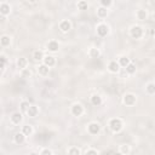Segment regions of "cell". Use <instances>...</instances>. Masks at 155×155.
Masks as SVG:
<instances>
[{"label":"cell","instance_id":"44dd1931","mask_svg":"<svg viewBox=\"0 0 155 155\" xmlns=\"http://www.w3.org/2000/svg\"><path fill=\"white\" fill-rule=\"evenodd\" d=\"M130 63V58H127L126 56H123V57H120V61H119V65H121V67H125Z\"/></svg>","mask_w":155,"mask_h":155},{"label":"cell","instance_id":"1f68e13d","mask_svg":"<svg viewBox=\"0 0 155 155\" xmlns=\"http://www.w3.org/2000/svg\"><path fill=\"white\" fill-rule=\"evenodd\" d=\"M68 154H76V155H79L80 154V149H78V148H70V149H68Z\"/></svg>","mask_w":155,"mask_h":155},{"label":"cell","instance_id":"f546056e","mask_svg":"<svg viewBox=\"0 0 155 155\" xmlns=\"http://www.w3.org/2000/svg\"><path fill=\"white\" fill-rule=\"evenodd\" d=\"M101 4H102L103 8H109L112 5V0H101Z\"/></svg>","mask_w":155,"mask_h":155},{"label":"cell","instance_id":"e0dca14e","mask_svg":"<svg viewBox=\"0 0 155 155\" xmlns=\"http://www.w3.org/2000/svg\"><path fill=\"white\" fill-rule=\"evenodd\" d=\"M27 58L24 57H21V58H18L17 59V67L19 69H25V67H27Z\"/></svg>","mask_w":155,"mask_h":155},{"label":"cell","instance_id":"277c9868","mask_svg":"<svg viewBox=\"0 0 155 155\" xmlns=\"http://www.w3.org/2000/svg\"><path fill=\"white\" fill-rule=\"evenodd\" d=\"M83 113H84V108H83L81 104H79V103L73 104V107H72V114L74 116H80Z\"/></svg>","mask_w":155,"mask_h":155},{"label":"cell","instance_id":"d590c367","mask_svg":"<svg viewBox=\"0 0 155 155\" xmlns=\"http://www.w3.org/2000/svg\"><path fill=\"white\" fill-rule=\"evenodd\" d=\"M27 1H29V3H35L37 0H27Z\"/></svg>","mask_w":155,"mask_h":155},{"label":"cell","instance_id":"ffe728a7","mask_svg":"<svg viewBox=\"0 0 155 155\" xmlns=\"http://www.w3.org/2000/svg\"><path fill=\"white\" fill-rule=\"evenodd\" d=\"M97 15L99 16V17H107V15H108V10H107V8H103V6H101V8L97 10Z\"/></svg>","mask_w":155,"mask_h":155},{"label":"cell","instance_id":"2e32d148","mask_svg":"<svg viewBox=\"0 0 155 155\" xmlns=\"http://www.w3.org/2000/svg\"><path fill=\"white\" fill-rule=\"evenodd\" d=\"M24 141H25V136L22 133V132H18V133H16L15 134V142L17 143V144H22V143H24Z\"/></svg>","mask_w":155,"mask_h":155},{"label":"cell","instance_id":"6da1fadb","mask_svg":"<svg viewBox=\"0 0 155 155\" xmlns=\"http://www.w3.org/2000/svg\"><path fill=\"white\" fill-rule=\"evenodd\" d=\"M109 127L113 132H120L121 129H123V121L120 119L115 118V119H112L109 121Z\"/></svg>","mask_w":155,"mask_h":155},{"label":"cell","instance_id":"4316f807","mask_svg":"<svg viewBox=\"0 0 155 155\" xmlns=\"http://www.w3.org/2000/svg\"><path fill=\"white\" fill-rule=\"evenodd\" d=\"M78 9L81 10V11L87 10V3L85 1V0H81V1H79V3H78Z\"/></svg>","mask_w":155,"mask_h":155},{"label":"cell","instance_id":"d6986e66","mask_svg":"<svg viewBox=\"0 0 155 155\" xmlns=\"http://www.w3.org/2000/svg\"><path fill=\"white\" fill-rule=\"evenodd\" d=\"M10 43H11L10 37H8V35H3L1 38H0V44H1L3 46H9Z\"/></svg>","mask_w":155,"mask_h":155},{"label":"cell","instance_id":"cb8c5ba5","mask_svg":"<svg viewBox=\"0 0 155 155\" xmlns=\"http://www.w3.org/2000/svg\"><path fill=\"white\" fill-rule=\"evenodd\" d=\"M136 16H137V18H138V19H141V21H143V19H145V18H147V12H145L144 10H138V11H137V13H136Z\"/></svg>","mask_w":155,"mask_h":155},{"label":"cell","instance_id":"7c38bea8","mask_svg":"<svg viewBox=\"0 0 155 155\" xmlns=\"http://www.w3.org/2000/svg\"><path fill=\"white\" fill-rule=\"evenodd\" d=\"M44 61V64H46L48 67H52V65H55V57H52V56H44L43 58Z\"/></svg>","mask_w":155,"mask_h":155},{"label":"cell","instance_id":"52a82bcc","mask_svg":"<svg viewBox=\"0 0 155 155\" xmlns=\"http://www.w3.org/2000/svg\"><path fill=\"white\" fill-rule=\"evenodd\" d=\"M25 113L28 114L29 118H35V116L38 115V113H39V109H38L37 105H29V108L27 109Z\"/></svg>","mask_w":155,"mask_h":155},{"label":"cell","instance_id":"8fae6325","mask_svg":"<svg viewBox=\"0 0 155 155\" xmlns=\"http://www.w3.org/2000/svg\"><path fill=\"white\" fill-rule=\"evenodd\" d=\"M108 69H109V72H112V73H118L119 69H120V65H119V63L116 62V61H112V62L109 63V65H108Z\"/></svg>","mask_w":155,"mask_h":155},{"label":"cell","instance_id":"3957f363","mask_svg":"<svg viewBox=\"0 0 155 155\" xmlns=\"http://www.w3.org/2000/svg\"><path fill=\"white\" fill-rule=\"evenodd\" d=\"M123 101H124V103L126 105L131 107V105H133L134 103H136V96H134L133 93H126V95L124 96V98H123Z\"/></svg>","mask_w":155,"mask_h":155},{"label":"cell","instance_id":"d6a6232c","mask_svg":"<svg viewBox=\"0 0 155 155\" xmlns=\"http://www.w3.org/2000/svg\"><path fill=\"white\" fill-rule=\"evenodd\" d=\"M40 154H41V155H52V154H53V152H52V150H50V149H44V150L40 152Z\"/></svg>","mask_w":155,"mask_h":155},{"label":"cell","instance_id":"9a60e30c","mask_svg":"<svg viewBox=\"0 0 155 155\" xmlns=\"http://www.w3.org/2000/svg\"><path fill=\"white\" fill-rule=\"evenodd\" d=\"M91 103L93 105H96V107L101 105V104H102V97H101L99 95H93L91 97Z\"/></svg>","mask_w":155,"mask_h":155},{"label":"cell","instance_id":"7a4b0ae2","mask_svg":"<svg viewBox=\"0 0 155 155\" xmlns=\"http://www.w3.org/2000/svg\"><path fill=\"white\" fill-rule=\"evenodd\" d=\"M130 33H131V37L133 39H139L143 35V29H142V27H139V25H133Z\"/></svg>","mask_w":155,"mask_h":155},{"label":"cell","instance_id":"f1b7e54d","mask_svg":"<svg viewBox=\"0 0 155 155\" xmlns=\"http://www.w3.org/2000/svg\"><path fill=\"white\" fill-rule=\"evenodd\" d=\"M29 102H27V101H23V102L21 103V110L22 112H27V109L29 108Z\"/></svg>","mask_w":155,"mask_h":155},{"label":"cell","instance_id":"8992f818","mask_svg":"<svg viewBox=\"0 0 155 155\" xmlns=\"http://www.w3.org/2000/svg\"><path fill=\"white\" fill-rule=\"evenodd\" d=\"M87 130H89V132H90L91 134H97V133H99V131H101V126H99V124H97V123H91V124L89 125V127H87Z\"/></svg>","mask_w":155,"mask_h":155},{"label":"cell","instance_id":"7402d4cb","mask_svg":"<svg viewBox=\"0 0 155 155\" xmlns=\"http://www.w3.org/2000/svg\"><path fill=\"white\" fill-rule=\"evenodd\" d=\"M125 68H126V72L127 73H129V74H133V73H136V65H134L133 63H129V64H127L126 67H125Z\"/></svg>","mask_w":155,"mask_h":155},{"label":"cell","instance_id":"836d02e7","mask_svg":"<svg viewBox=\"0 0 155 155\" xmlns=\"http://www.w3.org/2000/svg\"><path fill=\"white\" fill-rule=\"evenodd\" d=\"M86 154L89 155V154H98V150L96 149H89V150H86Z\"/></svg>","mask_w":155,"mask_h":155},{"label":"cell","instance_id":"e575fe53","mask_svg":"<svg viewBox=\"0 0 155 155\" xmlns=\"http://www.w3.org/2000/svg\"><path fill=\"white\" fill-rule=\"evenodd\" d=\"M5 19H6V18H5V16L0 13V23H4V22H5Z\"/></svg>","mask_w":155,"mask_h":155},{"label":"cell","instance_id":"5bb4252c","mask_svg":"<svg viewBox=\"0 0 155 155\" xmlns=\"http://www.w3.org/2000/svg\"><path fill=\"white\" fill-rule=\"evenodd\" d=\"M10 11H11V8H10L9 4H1L0 5V13H1V15H4V16L9 15Z\"/></svg>","mask_w":155,"mask_h":155},{"label":"cell","instance_id":"484cf974","mask_svg":"<svg viewBox=\"0 0 155 155\" xmlns=\"http://www.w3.org/2000/svg\"><path fill=\"white\" fill-rule=\"evenodd\" d=\"M145 89H147V92L149 93V95H154V93H155V85H154L153 83L148 84Z\"/></svg>","mask_w":155,"mask_h":155},{"label":"cell","instance_id":"83f0119b","mask_svg":"<svg viewBox=\"0 0 155 155\" xmlns=\"http://www.w3.org/2000/svg\"><path fill=\"white\" fill-rule=\"evenodd\" d=\"M120 153H123V154H129V153H130V145H127V144L121 145V148H120Z\"/></svg>","mask_w":155,"mask_h":155},{"label":"cell","instance_id":"4fadbf2b","mask_svg":"<svg viewBox=\"0 0 155 155\" xmlns=\"http://www.w3.org/2000/svg\"><path fill=\"white\" fill-rule=\"evenodd\" d=\"M70 22L69 21H67V19H64V21H62L61 22V24H59V29L62 30V32H68V30H70Z\"/></svg>","mask_w":155,"mask_h":155},{"label":"cell","instance_id":"4dcf8cb0","mask_svg":"<svg viewBox=\"0 0 155 155\" xmlns=\"http://www.w3.org/2000/svg\"><path fill=\"white\" fill-rule=\"evenodd\" d=\"M5 57H0V73H1L3 70H4V68H5Z\"/></svg>","mask_w":155,"mask_h":155},{"label":"cell","instance_id":"d4e9b609","mask_svg":"<svg viewBox=\"0 0 155 155\" xmlns=\"http://www.w3.org/2000/svg\"><path fill=\"white\" fill-rule=\"evenodd\" d=\"M99 55H101V52H99L98 49H91V50H90V56H91V58H98Z\"/></svg>","mask_w":155,"mask_h":155},{"label":"cell","instance_id":"5b68a950","mask_svg":"<svg viewBox=\"0 0 155 155\" xmlns=\"http://www.w3.org/2000/svg\"><path fill=\"white\" fill-rule=\"evenodd\" d=\"M108 32H109V27H108L107 24H104V23L99 24L97 27V34L99 37H105L108 34Z\"/></svg>","mask_w":155,"mask_h":155},{"label":"cell","instance_id":"9c48e42d","mask_svg":"<svg viewBox=\"0 0 155 155\" xmlns=\"http://www.w3.org/2000/svg\"><path fill=\"white\" fill-rule=\"evenodd\" d=\"M58 49H59V45L57 41H55V40H51V41L48 43V50L49 51L56 52V51H58Z\"/></svg>","mask_w":155,"mask_h":155},{"label":"cell","instance_id":"30bf717a","mask_svg":"<svg viewBox=\"0 0 155 155\" xmlns=\"http://www.w3.org/2000/svg\"><path fill=\"white\" fill-rule=\"evenodd\" d=\"M49 72H50V67H48L44 63L38 67V73L40 74V75H48Z\"/></svg>","mask_w":155,"mask_h":155},{"label":"cell","instance_id":"ac0fdd59","mask_svg":"<svg viewBox=\"0 0 155 155\" xmlns=\"http://www.w3.org/2000/svg\"><path fill=\"white\" fill-rule=\"evenodd\" d=\"M22 133L24 134L25 137H27V136H30V134L33 133V127H32L30 125H25V126H23V127H22Z\"/></svg>","mask_w":155,"mask_h":155},{"label":"cell","instance_id":"ba28073f","mask_svg":"<svg viewBox=\"0 0 155 155\" xmlns=\"http://www.w3.org/2000/svg\"><path fill=\"white\" fill-rule=\"evenodd\" d=\"M22 114L19 113V112H16V113H13L12 114V116H11V121H12V124H15V125H18L19 123L22 121Z\"/></svg>","mask_w":155,"mask_h":155},{"label":"cell","instance_id":"603a6c76","mask_svg":"<svg viewBox=\"0 0 155 155\" xmlns=\"http://www.w3.org/2000/svg\"><path fill=\"white\" fill-rule=\"evenodd\" d=\"M33 58H34L35 61H43V58H44L43 51H35L34 53H33Z\"/></svg>","mask_w":155,"mask_h":155}]
</instances>
